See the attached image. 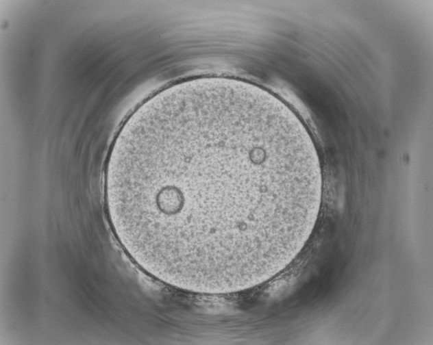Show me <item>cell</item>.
<instances>
[{
    "instance_id": "6da1fadb",
    "label": "cell",
    "mask_w": 433,
    "mask_h": 345,
    "mask_svg": "<svg viewBox=\"0 0 433 345\" xmlns=\"http://www.w3.org/2000/svg\"><path fill=\"white\" fill-rule=\"evenodd\" d=\"M323 177L299 117L236 79L186 80L158 92L120 130L105 173L112 229L144 270L221 294L283 270L316 225Z\"/></svg>"
}]
</instances>
